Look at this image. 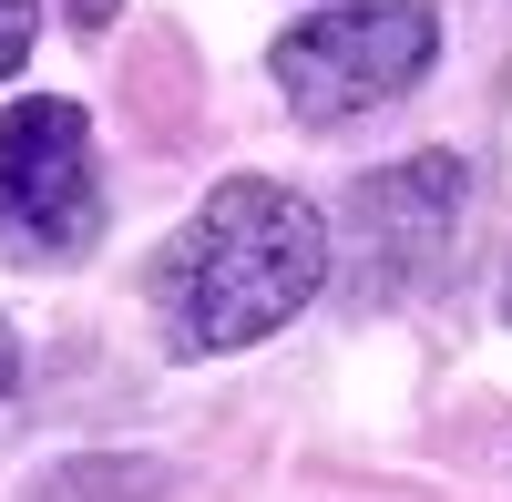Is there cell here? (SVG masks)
I'll return each instance as SVG.
<instances>
[{
    "label": "cell",
    "instance_id": "277c9868",
    "mask_svg": "<svg viewBox=\"0 0 512 502\" xmlns=\"http://www.w3.org/2000/svg\"><path fill=\"white\" fill-rule=\"evenodd\" d=\"M461 205H472V185H461L451 154L379 164V175L349 195V257H369V287H379V298H390V287H420V277L451 257Z\"/></svg>",
    "mask_w": 512,
    "mask_h": 502
},
{
    "label": "cell",
    "instance_id": "7a4b0ae2",
    "mask_svg": "<svg viewBox=\"0 0 512 502\" xmlns=\"http://www.w3.org/2000/svg\"><path fill=\"white\" fill-rule=\"evenodd\" d=\"M431 52H441L431 0H338V11H308L297 31H277L267 72L308 123H359L390 93H410Z\"/></svg>",
    "mask_w": 512,
    "mask_h": 502
},
{
    "label": "cell",
    "instance_id": "5b68a950",
    "mask_svg": "<svg viewBox=\"0 0 512 502\" xmlns=\"http://www.w3.org/2000/svg\"><path fill=\"white\" fill-rule=\"evenodd\" d=\"M31 31H41V0H0V82L31 62Z\"/></svg>",
    "mask_w": 512,
    "mask_h": 502
},
{
    "label": "cell",
    "instance_id": "8992f818",
    "mask_svg": "<svg viewBox=\"0 0 512 502\" xmlns=\"http://www.w3.org/2000/svg\"><path fill=\"white\" fill-rule=\"evenodd\" d=\"M62 11H72V21H82V31H103V21H113V11H123V0H62Z\"/></svg>",
    "mask_w": 512,
    "mask_h": 502
},
{
    "label": "cell",
    "instance_id": "6da1fadb",
    "mask_svg": "<svg viewBox=\"0 0 512 502\" xmlns=\"http://www.w3.org/2000/svg\"><path fill=\"white\" fill-rule=\"evenodd\" d=\"M328 287V216L277 175H226L154 257V318L185 359L256 349Z\"/></svg>",
    "mask_w": 512,
    "mask_h": 502
},
{
    "label": "cell",
    "instance_id": "3957f363",
    "mask_svg": "<svg viewBox=\"0 0 512 502\" xmlns=\"http://www.w3.org/2000/svg\"><path fill=\"white\" fill-rule=\"evenodd\" d=\"M103 236V185H93V123L62 93H21L0 113V246L31 267H62Z\"/></svg>",
    "mask_w": 512,
    "mask_h": 502
},
{
    "label": "cell",
    "instance_id": "52a82bcc",
    "mask_svg": "<svg viewBox=\"0 0 512 502\" xmlns=\"http://www.w3.org/2000/svg\"><path fill=\"white\" fill-rule=\"evenodd\" d=\"M11 380H21V339L0 328V400H11Z\"/></svg>",
    "mask_w": 512,
    "mask_h": 502
},
{
    "label": "cell",
    "instance_id": "ba28073f",
    "mask_svg": "<svg viewBox=\"0 0 512 502\" xmlns=\"http://www.w3.org/2000/svg\"><path fill=\"white\" fill-rule=\"evenodd\" d=\"M502 308H512V298H502Z\"/></svg>",
    "mask_w": 512,
    "mask_h": 502
}]
</instances>
